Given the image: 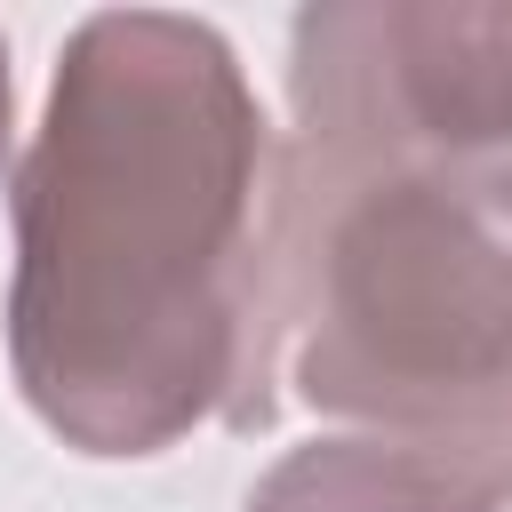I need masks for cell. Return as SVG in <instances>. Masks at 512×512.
I'll list each match as a JSON object with an SVG mask.
<instances>
[{"label":"cell","mask_w":512,"mask_h":512,"mask_svg":"<svg viewBox=\"0 0 512 512\" xmlns=\"http://www.w3.org/2000/svg\"><path fill=\"white\" fill-rule=\"evenodd\" d=\"M0 160H8V40H0Z\"/></svg>","instance_id":"obj_5"},{"label":"cell","mask_w":512,"mask_h":512,"mask_svg":"<svg viewBox=\"0 0 512 512\" xmlns=\"http://www.w3.org/2000/svg\"><path fill=\"white\" fill-rule=\"evenodd\" d=\"M272 128L208 16L72 24L16 160L8 368L80 456L272 424Z\"/></svg>","instance_id":"obj_1"},{"label":"cell","mask_w":512,"mask_h":512,"mask_svg":"<svg viewBox=\"0 0 512 512\" xmlns=\"http://www.w3.org/2000/svg\"><path fill=\"white\" fill-rule=\"evenodd\" d=\"M272 376L352 424L512 384V144L272 168Z\"/></svg>","instance_id":"obj_2"},{"label":"cell","mask_w":512,"mask_h":512,"mask_svg":"<svg viewBox=\"0 0 512 512\" xmlns=\"http://www.w3.org/2000/svg\"><path fill=\"white\" fill-rule=\"evenodd\" d=\"M288 112L296 168L512 144V0H312L288 24Z\"/></svg>","instance_id":"obj_3"},{"label":"cell","mask_w":512,"mask_h":512,"mask_svg":"<svg viewBox=\"0 0 512 512\" xmlns=\"http://www.w3.org/2000/svg\"><path fill=\"white\" fill-rule=\"evenodd\" d=\"M512 504V384L432 416L360 424L288 448L240 512H504Z\"/></svg>","instance_id":"obj_4"}]
</instances>
